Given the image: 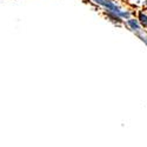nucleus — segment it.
Segmentation results:
<instances>
[{"label": "nucleus", "mask_w": 147, "mask_h": 147, "mask_svg": "<svg viewBox=\"0 0 147 147\" xmlns=\"http://www.w3.org/2000/svg\"><path fill=\"white\" fill-rule=\"evenodd\" d=\"M129 24L133 26V28H138V24H137V22H134V21H129Z\"/></svg>", "instance_id": "7ed1b4c3"}, {"label": "nucleus", "mask_w": 147, "mask_h": 147, "mask_svg": "<svg viewBox=\"0 0 147 147\" xmlns=\"http://www.w3.org/2000/svg\"><path fill=\"white\" fill-rule=\"evenodd\" d=\"M96 3H99V4H101V5H104V6H106L108 9H111V11H113L114 13H118L119 16H124V17H128V13H122V12H120L113 4H111V3H108V1H106V0H95Z\"/></svg>", "instance_id": "f257e3e1"}, {"label": "nucleus", "mask_w": 147, "mask_h": 147, "mask_svg": "<svg viewBox=\"0 0 147 147\" xmlns=\"http://www.w3.org/2000/svg\"><path fill=\"white\" fill-rule=\"evenodd\" d=\"M141 21H142V24H144V25H146L147 26V17H145L144 14H141Z\"/></svg>", "instance_id": "f03ea898"}]
</instances>
